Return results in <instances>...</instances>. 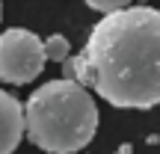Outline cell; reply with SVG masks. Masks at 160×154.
<instances>
[{
    "instance_id": "1",
    "label": "cell",
    "mask_w": 160,
    "mask_h": 154,
    "mask_svg": "<svg viewBox=\"0 0 160 154\" xmlns=\"http://www.w3.org/2000/svg\"><path fill=\"white\" fill-rule=\"evenodd\" d=\"M62 77L92 86L122 110L160 104V9L125 6L92 27L77 57L62 59Z\"/></svg>"
},
{
    "instance_id": "2",
    "label": "cell",
    "mask_w": 160,
    "mask_h": 154,
    "mask_svg": "<svg viewBox=\"0 0 160 154\" xmlns=\"http://www.w3.org/2000/svg\"><path fill=\"white\" fill-rule=\"evenodd\" d=\"M24 127L36 148L48 154H77L98 131V107L80 80H51L27 98Z\"/></svg>"
},
{
    "instance_id": "3",
    "label": "cell",
    "mask_w": 160,
    "mask_h": 154,
    "mask_svg": "<svg viewBox=\"0 0 160 154\" xmlns=\"http://www.w3.org/2000/svg\"><path fill=\"white\" fill-rule=\"evenodd\" d=\"M45 42L24 27H9L0 33V80L24 86L45 68Z\"/></svg>"
},
{
    "instance_id": "4",
    "label": "cell",
    "mask_w": 160,
    "mask_h": 154,
    "mask_svg": "<svg viewBox=\"0 0 160 154\" xmlns=\"http://www.w3.org/2000/svg\"><path fill=\"white\" fill-rule=\"evenodd\" d=\"M24 133H27V127H24V104L15 95L0 89V154H12L21 145Z\"/></svg>"
},
{
    "instance_id": "5",
    "label": "cell",
    "mask_w": 160,
    "mask_h": 154,
    "mask_svg": "<svg viewBox=\"0 0 160 154\" xmlns=\"http://www.w3.org/2000/svg\"><path fill=\"white\" fill-rule=\"evenodd\" d=\"M68 53H71V42L65 39V36L53 33V36L45 39V57L51 59V62H62V59H68Z\"/></svg>"
},
{
    "instance_id": "6",
    "label": "cell",
    "mask_w": 160,
    "mask_h": 154,
    "mask_svg": "<svg viewBox=\"0 0 160 154\" xmlns=\"http://www.w3.org/2000/svg\"><path fill=\"white\" fill-rule=\"evenodd\" d=\"M133 0H86V6L89 9H95V12H116V9H125V6H131Z\"/></svg>"
},
{
    "instance_id": "7",
    "label": "cell",
    "mask_w": 160,
    "mask_h": 154,
    "mask_svg": "<svg viewBox=\"0 0 160 154\" xmlns=\"http://www.w3.org/2000/svg\"><path fill=\"white\" fill-rule=\"evenodd\" d=\"M116 154H131V145H122V148L116 151Z\"/></svg>"
}]
</instances>
